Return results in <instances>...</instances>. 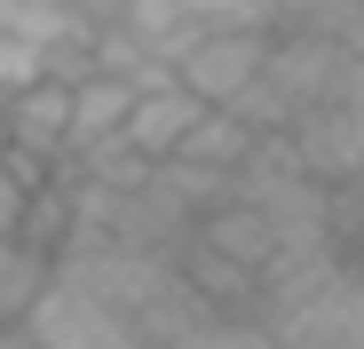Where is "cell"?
<instances>
[{
    "label": "cell",
    "mask_w": 364,
    "mask_h": 349,
    "mask_svg": "<svg viewBox=\"0 0 364 349\" xmlns=\"http://www.w3.org/2000/svg\"><path fill=\"white\" fill-rule=\"evenodd\" d=\"M262 95L277 103V120H301L317 103H364V48L309 24H277L262 56Z\"/></svg>",
    "instance_id": "6da1fadb"
},
{
    "label": "cell",
    "mask_w": 364,
    "mask_h": 349,
    "mask_svg": "<svg viewBox=\"0 0 364 349\" xmlns=\"http://www.w3.org/2000/svg\"><path fill=\"white\" fill-rule=\"evenodd\" d=\"M262 56H269V32H246V24H198L174 56V88H191L198 103H237L254 80H262Z\"/></svg>",
    "instance_id": "7a4b0ae2"
},
{
    "label": "cell",
    "mask_w": 364,
    "mask_h": 349,
    "mask_svg": "<svg viewBox=\"0 0 364 349\" xmlns=\"http://www.w3.org/2000/svg\"><path fill=\"white\" fill-rule=\"evenodd\" d=\"M16 325L32 333V349H127V341H135L80 278H64L55 262H48V286L32 294V310H24Z\"/></svg>",
    "instance_id": "3957f363"
},
{
    "label": "cell",
    "mask_w": 364,
    "mask_h": 349,
    "mask_svg": "<svg viewBox=\"0 0 364 349\" xmlns=\"http://www.w3.org/2000/svg\"><path fill=\"white\" fill-rule=\"evenodd\" d=\"M277 135L293 143L309 183H348V174H364V103H317V111H301V120H285Z\"/></svg>",
    "instance_id": "277c9868"
},
{
    "label": "cell",
    "mask_w": 364,
    "mask_h": 349,
    "mask_svg": "<svg viewBox=\"0 0 364 349\" xmlns=\"http://www.w3.org/2000/svg\"><path fill=\"white\" fill-rule=\"evenodd\" d=\"M64 127H72V80H24L16 95H0V151H16L32 167L64 159Z\"/></svg>",
    "instance_id": "5b68a950"
},
{
    "label": "cell",
    "mask_w": 364,
    "mask_h": 349,
    "mask_svg": "<svg viewBox=\"0 0 364 349\" xmlns=\"http://www.w3.org/2000/svg\"><path fill=\"white\" fill-rule=\"evenodd\" d=\"M198 95L191 88H174V80H151V88H135L127 95V120H119V143H127L135 159H174L182 151V135H191V120H198Z\"/></svg>",
    "instance_id": "8992f818"
},
{
    "label": "cell",
    "mask_w": 364,
    "mask_h": 349,
    "mask_svg": "<svg viewBox=\"0 0 364 349\" xmlns=\"http://www.w3.org/2000/svg\"><path fill=\"white\" fill-rule=\"evenodd\" d=\"M127 95H135V88H119V80H103V72H80V80H72V127H64V159H80V151H103V143H119Z\"/></svg>",
    "instance_id": "52a82bcc"
},
{
    "label": "cell",
    "mask_w": 364,
    "mask_h": 349,
    "mask_svg": "<svg viewBox=\"0 0 364 349\" xmlns=\"http://www.w3.org/2000/svg\"><path fill=\"white\" fill-rule=\"evenodd\" d=\"M40 286H48V254H40V246H24V239H0V325L24 318Z\"/></svg>",
    "instance_id": "ba28073f"
},
{
    "label": "cell",
    "mask_w": 364,
    "mask_h": 349,
    "mask_svg": "<svg viewBox=\"0 0 364 349\" xmlns=\"http://www.w3.org/2000/svg\"><path fill=\"white\" fill-rule=\"evenodd\" d=\"M40 174H48V167L0 151V239H16V222H24V207H32V191H40Z\"/></svg>",
    "instance_id": "9c48e42d"
},
{
    "label": "cell",
    "mask_w": 364,
    "mask_h": 349,
    "mask_svg": "<svg viewBox=\"0 0 364 349\" xmlns=\"http://www.w3.org/2000/svg\"><path fill=\"white\" fill-rule=\"evenodd\" d=\"M198 24H246V32H277L285 24V0H182Z\"/></svg>",
    "instance_id": "30bf717a"
},
{
    "label": "cell",
    "mask_w": 364,
    "mask_h": 349,
    "mask_svg": "<svg viewBox=\"0 0 364 349\" xmlns=\"http://www.w3.org/2000/svg\"><path fill=\"white\" fill-rule=\"evenodd\" d=\"M0 349H32V333H24V325L9 318V325H0Z\"/></svg>",
    "instance_id": "8fae6325"
},
{
    "label": "cell",
    "mask_w": 364,
    "mask_h": 349,
    "mask_svg": "<svg viewBox=\"0 0 364 349\" xmlns=\"http://www.w3.org/2000/svg\"><path fill=\"white\" fill-rule=\"evenodd\" d=\"M127 349H151V341H127Z\"/></svg>",
    "instance_id": "7c38bea8"
}]
</instances>
